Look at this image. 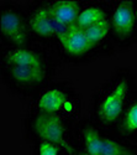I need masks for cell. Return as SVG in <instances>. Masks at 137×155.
<instances>
[{
  "label": "cell",
  "instance_id": "obj_1",
  "mask_svg": "<svg viewBox=\"0 0 137 155\" xmlns=\"http://www.w3.org/2000/svg\"><path fill=\"white\" fill-rule=\"evenodd\" d=\"M32 127L36 135L41 138L42 141H49L58 147H63L69 153L73 151L64 139V125L57 114L41 113L35 118Z\"/></svg>",
  "mask_w": 137,
  "mask_h": 155
},
{
  "label": "cell",
  "instance_id": "obj_2",
  "mask_svg": "<svg viewBox=\"0 0 137 155\" xmlns=\"http://www.w3.org/2000/svg\"><path fill=\"white\" fill-rule=\"evenodd\" d=\"M129 89V81L126 78L121 80L116 87L111 91L99 106V117L104 123L115 122L121 114L123 102Z\"/></svg>",
  "mask_w": 137,
  "mask_h": 155
},
{
  "label": "cell",
  "instance_id": "obj_3",
  "mask_svg": "<svg viewBox=\"0 0 137 155\" xmlns=\"http://www.w3.org/2000/svg\"><path fill=\"white\" fill-rule=\"evenodd\" d=\"M0 30H2V34L8 40L16 44L17 46H22L26 42V38H27L26 28H25V24L21 16L15 11L5 10L2 12Z\"/></svg>",
  "mask_w": 137,
  "mask_h": 155
},
{
  "label": "cell",
  "instance_id": "obj_4",
  "mask_svg": "<svg viewBox=\"0 0 137 155\" xmlns=\"http://www.w3.org/2000/svg\"><path fill=\"white\" fill-rule=\"evenodd\" d=\"M58 38L62 46H63V48L68 54L74 55V56L83 55L94 47L88 40L84 30L77 28L76 25L68 28L63 34L58 36Z\"/></svg>",
  "mask_w": 137,
  "mask_h": 155
},
{
  "label": "cell",
  "instance_id": "obj_5",
  "mask_svg": "<svg viewBox=\"0 0 137 155\" xmlns=\"http://www.w3.org/2000/svg\"><path fill=\"white\" fill-rule=\"evenodd\" d=\"M30 26L37 35L45 36V37L53 36V35H57L58 37L68 28H70V26H63V25L54 21L52 16L49 15L47 8L39 9L33 12V15L30 19Z\"/></svg>",
  "mask_w": 137,
  "mask_h": 155
},
{
  "label": "cell",
  "instance_id": "obj_6",
  "mask_svg": "<svg viewBox=\"0 0 137 155\" xmlns=\"http://www.w3.org/2000/svg\"><path fill=\"white\" fill-rule=\"evenodd\" d=\"M49 15L54 21L63 26H73L80 14L79 4L77 2H56L47 6Z\"/></svg>",
  "mask_w": 137,
  "mask_h": 155
},
{
  "label": "cell",
  "instance_id": "obj_7",
  "mask_svg": "<svg viewBox=\"0 0 137 155\" xmlns=\"http://www.w3.org/2000/svg\"><path fill=\"white\" fill-rule=\"evenodd\" d=\"M113 28L115 34L121 37L129 36L133 29L135 24V9L133 4L130 2L120 3L113 15Z\"/></svg>",
  "mask_w": 137,
  "mask_h": 155
},
{
  "label": "cell",
  "instance_id": "obj_8",
  "mask_svg": "<svg viewBox=\"0 0 137 155\" xmlns=\"http://www.w3.org/2000/svg\"><path fill=\"white\" fill-rule=\"evenodd\" d=\"M6 62L11 67H43L41 58L33 51L27 48H14L8 52L5 57Z\"/></svg>",
  "mask_w": 137,
  "mask_h": 155
},
{
  "label": "cell",
  "instance_id": "obj_9",
  "mask_svg": "<svg viewBox=\"0 0 137 155\" xmlns=\"http://www.w3.org/2000/svg\"><path fill=\"white\" fill-rule=\"evenodd\" d=\"M10 74L16 82H19L21 84H29V86L41 83L45 77L43 67H17V66H14L10 70Z\"/></svg>",
  "mask_w": 137,
  "mask_h": 155
},
{
  "label": "cell",
  "instance_id": "obj_10",
  "mask_svg": "<svg viewBox=\"0 0 137 155\" xmlns=\"http://www.w3.org/2000/svg\"><path fill=\"white\" fill-rule=\"evenodd\" d=\"M67 101V96L59 91V89H49V91L45 92L40 101H39V108L41 109L42 113H51L56 114Z\"/></svg>",
  "mask_w": 137,
  "mask_h": 155
},
{
  "label": "cell",
  "instance_id": "obj_11",
  "mask_svg": "<svg viewBox=\"0 0 137 155\" xmlns=\"http://www.w3.org/2000/svg\"><path fill=\"white\" fill-rule=\"evenodd\" d=\"M103 20H106L105 12L99 8L90 6V8H86L80 11V14L76 21V26L82 30H85Z\"/></svg>",
  "mask_w": 137,
  "mask_h": 155
},
{
  "label": "cell",
  "instance_id": "obj_12",
  "mask_svg": "<svg viewBox=\"0 0 137 155\" xmlns=\"http://www.w3.org/2000/svg\"><path fill=\"white\" fill-rule=\"evenodd\" d=\"M84 147L86 154L89 155H101L103 153V143L104 138L98 134V132L93 128H86L83 133Z\"/></svg>",
  "mask_w": 137,
  "mask_h": 155
},
{
  "label": "cell",
  "instance_id": "obj_13",
  "mask_svg": "<svg viewBox=\"0 0 137 155\" xmlns=\"http://www.w3.org/2000/svg\"><path fill=\"white\" fill-rule=\"evenodd\" d=\"M109 29H110L109 22H107L106 20H103V21H100V22L93 25V26L85 29L84 32H85L86 37H88V40L90 41V44H92L93 46H95L98 42H100L103 38L107 35Z\"/></svg>",
  "mask_w": 137,
  "mask_h": 155
},
{
  "label": "cell",
  "instance_id": "obj_14",
  "mask_svg": "<svg viewBox=\"0 0 137 155\" xmlns=\"http://www.w3.org/2000/svg\"><path fill=\"white\" fill-rule=\"evenodd\" d=\"M121 128H122V130L126 132V133L137 130V103H135V104L127 110L125 118L122 120Z\"/></svg>",
  "mask_w": 137,
  "mask_h": 155
},
{
  "label": "cell",
  "instance_id": "obj_15",
  "mask_svg": "<svg viewBox=\"0 0 137 155\" xmlns=\"http://www.w3.org/2000/svg\"><path fill=\"white\" fill-rule=\"evenodd\" d=\"M125 154H129V151L123 147H121L114 140L104 138L101 155H125Z\"/></svg>",
  "mask_w": 137,
  "mask_h": 155
},
{
  "label": "cell",
  "instance_id": "obj_16",
  "mask_svg": "<svg viewBox=\"0 0 137 155\" xmlns=\"http://www.w3.org/2000/svg\"><path fill=\"white\" fill-rule=\"evenodd\" d=\"M59 149L58 145L49 143V141H42L40 144L39 149V155H58Z\"/></svg>",
  "mask_w": 137,
  "mask_h": 155
},
{
  "label": "cell",
  "instance_id": "obj_17",
  "mask_svg": "<svg viewBox=\"0 0 137 155\" xmlns=\"http://www.w3.org/2000/svg\"><path fill=\"white\" fill-rule=\"evenodd\" d=\"M80 155H89V154H86V153H83V154H80Z\"/></svg>",
  "mask_w": 137,
  "mask_h": 155
},
{
  "label": "cell",
  "instance_id": "obj_18",
  "mask_svg": "<svg viewBox=\"0 0 137 155\" xmlns=\"http://www.w3.org/2000/svg\"><path fill=\"white\" fill-rule=\"evenodd\" d=\"M136 19H137V11H136Z\"/></svg>",
  "mask_w": 137,
  "mask_h": 155
},
{
  "label": "cell",
  "instance_id": "obj_19",
  "mask_svg": "<svg viewBox=\"0 0 137 155\" xmlns=\"http://www.w3.org/2000/svg\"><path fill=\"white\" fill-rule=\"evenodd\" d=\"M125 155H130V154H125Z\"/></svg>",
  "mask_w": 137,
  "mask_h": 155
}]
</instances>
